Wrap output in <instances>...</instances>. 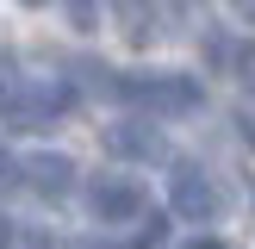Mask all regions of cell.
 <instances>
[{"label": "cell", "mask_w": 255, "mask_h": 249, "mask_svg": "<svg viewBox=\"0 0 255 249\" xmlns=\"http://www.w3.org/2000/svg\"><path fill=\"white\" fill-rule=\"evenodd\" d=\"M243 50H249V44H237V37H224V31L206 37V62H212V69H237V62H243Z\"/></svg>", "instance_id": "ba28073f"}, {"label": "cell", "mask_w": 255, "mask_h": 249, "mask_svg": "<svg viewBox=\"0 0 255 249\" xmlns=\"http://www.w3.org/2000/svg\"><path fill=\"white\" fill-rule=\"evenodd\" d=\"M6 187H19V162H12L6 149H0V193H6Z\"/></svg>", "instance_id": "9c48e42d"}, {"label": "cell", "mask_w": 255, "mask_h": 249, "mask_svg": "<svg viewBox=\"0 0 255 249\" xmlns=\"http://www.w3.org/2000/svg\"><path fill=\"white\" fill-rule=\"evenodd\" d=\"M106 149H112L119 162H162L156 112H149V119H119V124H106Z\"/></svg>", "instance_id": "8992f818"}, {"label": "cell", "mask_w": 255, "mask_h": 249, "mask_svg": "<svg viewBox=\"0 0 255 249\" xmlns=\"http://www.w3.org/2000/svg\"><path fill=\"white\" fill-rule=\"evenodd\" d=\"M69 100H75L69 87H25V94H6L0 106H6V124H12V131H50Z\"/></svg>", "instance_id": "3957f363"}, {"label": "cell", "mask_w": 255, "mask_h": 249, "mask_svg": "<svg viewBox=\"0 0 255 249\" xmlns=\"http://www.w3.org/2000/svg\"><path fill=\"white\" fill-rule=\"evenodd\" d=\"M19 187H31L37 199H69L75 193V162L62 149H31L19 162Z\"/></svg>", "instance_id": "277c9868"}, {"label": "cell", "mask_w": 255, "mask_h": 249, "mask_svg": "<svg viewBox=\"0 0 255 249\" xmlns=\"http://www.w3.org/2000/svg\"><path fill=\"white\" fill-rule=\"evenodd\" d=\"M31 6H37V0H31Z\"/></svg>", "instance_id": "9a60e30c"}, {"label": "cell", "mask_w": 255, "mask_h": 249, "mask_svg": "<svg viewBox=\"0 0 255 249\" xmlns=\"http://www.w3.org/2000/svg\"><path fill=\"white\" fill-rule=\"evenodd\" d=\"M0 100H6V94H0Z\"/></svg>", "instance_id": "2e32d148"}, {"label": "cell", "mask_w": 255, "mask_h": 249, "mask_svg": "<svg viewBox=\"0 0 255 249\" xmlns=\"http://www.w3.org/2000/svg\"><path fill=\"white\" fill-rule=\"evenodd\" d=\"M112 94H125L131 106L156 112V119H168V112H199V106H206V87H199L193 75H125Z\"/></svg>", "instance_id": "6da1fadb"}, {"label": "cell", "mask_w": 255, "mask_h": 249, "mask_svg": "<svg viewBox=\"0 0 255 249\" xmlns=\"http://www.w3.org/2000/svg\"><path fill=\"white\" fill-rule=\"evenodd\" d=\"M6 243H12V224H6V218H0V249H6Z\"/></svg>", "instance_id": "4fadbf2b"}, {"label": "cell", "mask_w": 255, "mask_h": 249, "mask_svg": "<svg viewBox=\"0 0 255 249\" xmlns=\"http://www.w3.org/2000/svg\"><path fill=\"white\" fill-rule=\"evenodd\" d=\"M237 124H243V137H249V143H255V112H243V119H237Z\"/></svg>", "instance_id": "7c38bea8"}, {"label": "cell", "mask_w": 255, "mask_h": 249, "mask_svg": "<svg viewBox=\"0 0 255 249\" xmlns=\"http://www.w3.org/2000/svg\"><path fill=\"white\" fill-rule=\"evenodd\" d=\"M187 249H224V243H218V237H193Z\"/></svg>", "instance_id": "8fae6325"}, {"label": "cell", "mask_w": 255, "mask_h": 249, "mask_svg": "<svg viewBox=\"0 0 255 249\" xmlns=\"http://www.w3.org/2000/svg\"><path fill=\"white\" fill-rule=\"evenodd\" d=\"M237 69H243V87L255 94V50H243V62H237Z\"/></svg>", "instance_id": "30bf717a"}, {"label": "cell", "mask_w": 255, "mask_h": 249, "mask_svg": "<svg viewBox=\"0 0 255 249\" xmlns=\"http://www.w3.org/2000/svg\"><path fill=\"white\" fill-rule=\"evenodd\" d=\"M69 249H119V243H69Z\"/></svg>", "instance_id": "5bb4252c"}, {"label": "cell", "mask_w": 255, "mask_h": 249, "mask_svg": "<svg viewBox=\"0 0 255 249\" xmlns=\"http://www.w3.org/2000/svg\"><path fill=\"white\" fill-rule=\"evenodd\" d=\"M168 206H174V218H187V224H212L218 206H224V193H218V181H212L206 168L181 162V168L168 174Z\"/></svg>", "instance_id": "7a4b0ae2"}, {"label": "cell", "mask_w": 255, "mask_h": 249, "mask_svg": "<svg viewBox=\"0 0 255 249\" xmlns=\"http://www.w3.org/2000/svg\"><path fill=\"white\" fill-rule=\"evenodd\" d=\"M143 187L137 181H94L87 187V212H94L100 224H131V218H143Z\"/></svg>", "instance_id": "5b68a950"}, {"label": "cell", "mask_w": 255, "mask_h": 249, "mask_svg": "<svg viewBox=\"0 0 255 249\" xmlns=\"http://www.w3.org/2000/svg\"><path fill=\"white\" fill-rule=\"evenodd\" d=\"M112 19H119V31L131 44H149L162 25V0H112Z\"/></svg>", "instance_id": "52a82bcc"}, {"label": "cell", "mask_w": 255, "mask_h": 249, "mask_svg": "<svg viewBox=\"0 0 255 249\" xmlns=\"http://www.w3.org/2000/svg\"><path fill=\"white\" fill-rule=\"evenodd\" d=\"M249 6H255V0H249Z\"/></svg>", "instance_id": "e0dca14e"}]
</instances>
